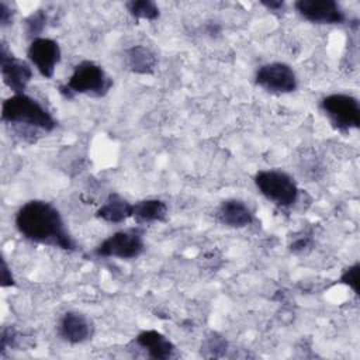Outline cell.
I'll use <instances>...</instances> for the list:
<instances>
[{"instance_id":"obj_1","label":"cell","mask_w":360,"mask_h":360,"mask_svg":"<svg viewBox=\"0 0 360 360\" xmlns=\"http://www.w3.org/2000/svg\"><path fill=\"white\" fill-rule=\"evenodd\" d=\"M14 224L20 235L31 242L63 250H76L77 248L59 210L48 201H27L15 212Z\"/></svg>"},{"instance_id":"obj_2","label":"cell","mask_w":360,"mask_h":360,"mask_svg":"<svg viewBox=\"0 0 360 360\" xmlns=\"http://www.w3.org/2000/svg\"><path fill=\"white\" fill-rule=\"evenodd\" d=\"M1 121L20 132H52L58 125L53 115L39 101L25 93L13 94L3 101Z\"/></svg>"},{"instance_id":"obj_3","label":"cell","mask_w":360,"mask_h":360,"mask_svg":"<svg viewBox=\"0 0 360 360\" xmlns=\"http://www.w3.org/2000/svg\"><path fill=\"white\" fill-rule=\"evenodd\" d=\"M112 87V79L104 68L93 60H82L73 68L65 84L59 86V93L65 98H73L76 94L103 97Z\"/></svg>"},{"instance_id":"obj_4","label":"cell","mask_w":360,"mask_h":360,"mask_svg":"<svg viewBox=\"0 0 360 360\" xmlns=\"http://www.w3.org/2000/svg\"><path fill=\"white\" fill-rule=\"evenodd\" d=\"M253 180L260 194L278 208H290L298 201L300 188L297 181L283 170H259Z\"/></svg>"},{"instance_id":"obj_5","label":"cell","mask_w":360,"mask_h":360,"mask_svg":"<svg viewBox=\"0 0 360 360\" xmlns=\"http://www.w3.org/2000/svg\"><path fill=\"white\" fill-rule=\"evenodd\" d=\"M319 107L332 127L340 132H349L360 127L359 100L350 94L333 93L325 96Z\"/></svg>"},{"instance_id":"obj_6","label":"cell","mask_w":360,"mask_h":360,"mask_svg":"<svg viewBox=\"0 0 360 360\" xmlns=\"http://www.w3.org/2000/svg\"><path fill=\"white\" fill-rule=\"evenodd\" d=\"M145 250L143 232L139 228L121 229L105 238L96 249L94 255L98 257L135 259Z\"/></svg>"},{"instance_id":"obj_7","label":"cell","mask_w":360,"mask_h":360,"mask_svg":"<svg viewBox=\"0 0 360 360\" xmlns=\"http://www.w3.org/2000/svg\"><path fill=\"white\" fill-rule=\"evenodd\" d=\"M255 83L266 91L287 94L297 90L298 80L294 69L284 62L262 65L255 73Z\"/></svg>"},{"instance_id":"obj_8","label":"cell","mask_w":360,"mask_h":360,"mask_svg":"<svg viewBox=\"0 0 360 360\" xmlns=\"http://www.w3.org/2000/svg\"><path fill=\"white\" fill-rule=\"evenodd\" d=\"M0 72L4 84L14 94L24 93L32 79L31 66L25 60L17 58L8 49L6 42H1L0 45Z\"/></svg>"},{"instance_id":"obj_9","label":"cell","mask_w":360,"mask_h":360,"mask_svg":"<svg viewBox=\"0 0 360 360\" xmlns=\"http://www.w3.org/2000/svg\"><path fill=\"white\" fill-rule=\"evenodd\" d=\"M60 46L55 39L46 37H38L31 39L27 56L35 66L39 75L45 79H51L55 75V69L60 60Z\"/></svg>"},{"instance_id":"obj_10","label":"cell","mask_w":360,"mask_h":360,"mask_svg":"<svg viewBox=\"0 0 360 360\" xmlns=\"http://www.w3.org/2000/svg\"><path fill=\"white\" fill-rule=\"evenodd\" d=\"M298 14L314 24H343L346 14L333 0H298L294 4Z\"/></svg>"},{"instance_id":"obj_11","label":"cell","mask_w":360,"mask_h":360,"mask_svg":"<svg viewBox=\"0 0 360 360\" xmlns=\"http://www.w3.org/2000/svg\"><path fill=\"white\" fill-rule=\"evenodd\" d=\"M58 333L65 342L79 345L91 338L93 325L87 315L79 311H68L59 319Z\"/></svg>"},{"instance_id":"obj_12","label":"cell","mask_w":360,"mask_h":360,"mask_svg":"<svg viewBox=\"0 0 360 360\" xmlns=\"http://www.w3.org/2000/svg\"><path fill=\"white\" fill-rule=\"evenodd\" d=\"M215 218L219 224L229 228H245L255 219L249 205L238 198L224 200L217 208Z\"/></svg>"},{"instance_id":"obj_13","label":"cell","mask_w":360,"mask_h":360,"mask_svg":"<svg viewBox=\"0 0 360 360\" xmlns=\"http://www.w3.org/2000/svg\"><path fill=\"white\" fill-rule=\"evenodd\" d=\"M136 346H139L150 359L169 360L176 353V346L163 333L155 329H146L138 333L135 338Z\"/></svg>"},{"instance_id":"obj_14","label":"cell","mask_w":360,"mask_h":360,"mask_svg":"<svg viewBox=\"0 0 360 360\" xmlns=\"http://www.w3.org/2000/svg\"><path fill=\"white\" fill-rule=\"evenodd\" d=\"M96 217L110 224L124 222L132 217V204L118 193H111L96 211Z\"/></svg>"},{"instance_id":"obj_15","label":"cell","mask_w":360,"mask_h":360,"mask_svg":"<svg viewBox=\"0 0 360 360\" xmlns=\"http://www.w3.org/2000/svg\"><path fill=\"white\" fill-rule=\"evenodd\" d=\"M167 217V205L159 198H145L132 204V218L139 225L162 222Z\"/></svg>"},{"instance_id":"obj_16","label":"cell","mask_w":360,"mask_h":360,"mask_svg":"<svg viewBox=\"0 0 360 360\" xmlns=\"http://www.w3.org/2000/svg\"><path fill=\"white\" fill-rule=\"evenodd\" d=\"M125 63L134 73L150 75L158 66V58L148 46L134 45L125 52Z\"/></svg>"},{"instance_id":"obj_17","label":"cell","mask_w":360,"mask_h":360,"mask_svg":"<svg viewBox=\"0 0 360 360\" xmlns=\"http://www.w3.org/2000/svg\"><path fill=\"white\" fill-rule=\"evenodd\" d=\"M127 10L132 17L138 20L153 21L160 14L158 4L150 0H131L127 3Z\"/></svg>"},{"instance_id":"obj_18","label":"cell","mask_w":360,"mask_h":360,"mask_svg":"<svg viewBox=\"0 0 360 360\" xmlns=\"http://www.w3.org/2000/svg\"><path fill=\"white\" fill-rule=\"evenodd\" d=\"M48 21V13L46 10H35L32 11L25 20H24V30L27 37H30L31 39L38 38L39 34L44 31L45 25Z\"/></svg>"},{"instance_id":"obj_19","label":"cell","mask_w":360,"mask_h":360,"mask_svg":"<svg viewBox=\"0 0 360 360\" xmlns=\"http://www.w3.org/2000/svg\"><path fill=\"white\" fill-rule=\"evenodd\" d=\"M359 263H354L343 270L340 276V283L349 285L356 294H359Z\"/></svg>"},{"instance_id":"obj_20","label":"cell","mask_w":360,"mask_h":360,"mask_svg":"<svg viewBox=\"0 0 360 360\" xmlns=\"http://www.w3.org/2000/svg\"><path fill=\"white\" fill-rule=\"evenodd\" d=\"M13 17H14V11L11 6L4 0H0V25L1 27L8 25L13 21Z\"/></svg>"},{"instance_id":"obj_21","label":"cell","mask_w":360,"mask_h":360,"mask_svg":"<svg viewBox=\"0 0 360 360\" xmlns=\"http://www.w3.org/2000/svg\"><path fill=\"white\" fill-rule=\"evenodd\" d=\"M15 284L13 273L4 259H1V287H13Z\"/></svg>"},{"instance_id":"obj_22","label":"cell","mask_w":360,"mask_h":360,"mask_svg":"<svg viewBox=\"0 0 360 360\" xmlns=\"http://www.w3.org/2000/svg\"><path fill=\"white\" fill-rule=\"evenodd\" d=\"M260 3L270 11H280L284 8V1H280V0H263Z\"/></svg>"},{"instance_id":"obj_23","label":"cell","mask_w":360,"mask_h":360,"mask_svg":"<svg viewBox=\"0 0 360 360\" xmlns=\"http://www.w3.org/2000/svg\"><path fill=\"white\" fill-rule=\"evenodd\" d=\"M308 246H309V239L308 238H300L294 243H291V250L292 252H302Z\"/></svg>"}]
</instances>
